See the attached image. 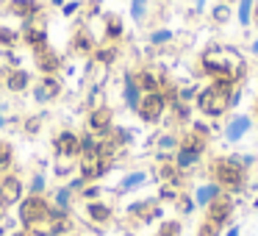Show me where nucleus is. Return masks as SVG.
I'll list each match as a JSON object with an SVG mask.
<instances>
[{"instance_id": "obj_20", "label": "nucleus", "mask_w": 258, "mask_h": 236, "mask_svg": "<svg viewBox=\"0 0 258 236\" xmlns=\"http://www.w3.org/2000/svg\"><path fill=\"white\" fill-rule=\"evenodd\" d=\"M0 164H9V147L0 145Z\"/></svg>"}, {"instance_id": "obj_3", "label": "nucleus", "mask_w": 258, "mask_h": 236, "mask_svg": "<svg viewBox=\"0 0 258 236\" xmlns=\"http://www.w3.org/2000/svg\"><path fill=\"white\" fill-rule=\"evenodd\" d=\"M255 131V120H252V114H230L228 120H225L222 125V142L225 145H239V142H244L247 136Z\"/></svg>"}, {"instance_id": "obj_23", "label": "nucleus", "mask_w": 258, "mask_h": 236, "mask_svg": "<svg viewBox=\"0 0 258 236\" xmlns=\"http://www.w3.org/2000/svg\"><path fill=\"white\" fill-rule=\"evenodd\" d=\"M219 3H228V6H236V3H239V0H219Z\"/></svg>"}, {"instance_id": "obj_6", "label": "nucleus", "mask_w": 258, "mask_h": 236, "mask_svg": "<svg viewBox=\"0 0 258 236\" xmlns=\"http://www.w3.org/2000/svg\"><path fill=\"white\" fill-rule=\"evenodd\" d=\"M219 195H222V189H219L214 181H203V184H197L195 189H191V200H195L197 208H208Z\"/></svg>"}, {"instance_id": "obj_12", "label": "nucleus", "mask_w": 258, "mask_h": 236, "mask_svg": "<svg viewBox=\"0 0 258 236\" xmlns=\"http://www.w3.org/2000/svg\"><path fill=\"white\" fill-rule=\"evenodd\" d=\"M156 236H183V222H180L178 217L175 219H161Z\"/></svg>"}, {"instance_id": "obj_14", "label": "nucleus", "mask_w": 258, "mask_h": 236, "mask_svg": "<svg viewBox=\"0 0 258 236\" xmlns=\"http://www.w3.org/2000/svg\"><path fill=\"white\" fill-rule=\"evenodd\" d=\"M172 39H175L172 28H156V31H150V36H147V42H150L153 47H164V45H169Z\"/></svg>"}, {"instance_id": "obj_7", "label": "nucleus", "mask_w": 258, "mask_h": 236, "mask_svg": "<svg viewBox=\"0 0 258 236\" xmlns=\"http://www.w3.org/2000/svg\"><path fill=\"white\" fill-rule=\"evenodd\" d=\"M208 23L214 25V28H228L230 23H233V6H228V3H214L211 9H208Z\"/></svg>"}, {"instance_id": "obj_22", "label": "nucleus", "mask_w": 258, "mask_h": 236, "mask_svg": "<svg viewBox=\"0 0 258 236\" xmlns=\"http://www.w3.org/2000/svg\"><path fill=\"white\" fill-rule=\"evenodd\" d=\"M252 120L258 123V95H255V100H252Z\"/></svg>"}, {"instance_id": "obj_1", "label": "nucleus", "mask_w": 258, "mask_h": 236, "mask_svg": "<svg viewBox=\"0 0 258 236\" xmlns=\"http://www.w3.org/2000/svg\"><path fill=\"white\" fill-rule=\"evenodd\" d=\"M208 181H214L228 195L241 197L250 192L252 172L239 161V153H225V156H214L208 161Z\"/></svg>"}, {"instance_id": "obj_16", "label": "nucleus", "mask_w": 258, "mask_h": 236, "mask_svg": "<svg viewBox=\"0 0 258 236\" xmlns=\"http://www.w3.org/2000/svg\"><path fill=\"white\" fill-rule=\"evenodd\" d=\"M147 12H150V0H131V17L136 23H142L147 17Z\"/></svg>"}, {"instance_id": "obj_10", "label": "nucleus", "mask_w": 258, "mask_h": 236, "mask_svg": "<svg viewBox=\"0 0 258 236\" xmlns=\"http://www.w3.org/2000/svg\"><path fill=\"white\" fill-rule=\"evenodd\" d=\"M150 181V175L145 169H136V172H128L122 181H119V192H134V189H142V186Z\"/></svg>"}, {"instance_id": "obj_5", "label": "nucleus", "mask_w": 258, "mask_h": 236, "mask_svg": "<svg viewBox=\"0 0 258 236\" xmlns=\"http://www.w3.org/2000/svg\"><path fill=\"white\" fill-rule=\"evenodd\" d=\"M167 100H164L161 92H145L139 100V108H136V114H139V120L145 125H158L164 117H167Z\"/></svg>"}, {"instance_id": "obj_11", "label": "nucleus", "mask_w": 258, "mask_h": 236, "mask_svg": "<svg viewBox=\"0 0 258 236\" xmlns=\"http://www.w3.org/2000/svg\"><path fill=\"white\" fill-rule=\"evenodd\" d=\"M103 25H106V39H119L125 34V25L119 14H106L103 17Z\"/></svg>"}, {"instance_id": "obj_9", "label": "nucleus", "mask_w": 258, "mask_h": 236, "mask_svg": "<svg viewBox=\"0 0 258 236\" xmlns=\"http://www.w3.org/2000/svg\"><path fill=\"white\" fill-rule=\"evenodd\" d=\"M111 111L108 108H95V111L89 114V128L97 131V134H106V131H111Z\"/></svg>"}, {"instance_id": "obj_4", "label": "nucleus", "mask_w": 258, "mask_h": 236, "mask_svg": "<svg viewBox=\"0 0 258 236\" xmlns=\"http://www.w3.org/2000/svg\"><path fill=\"white\" fill-rule=\"evenodd\" d=\"M203 211H206L203 219H208V222L219 225V228L225 230L228 225H233V219H236V197L228 195V192H222V195H219L208 208H203Z\"/></svg>"}, {"instance_id": "obj_18", "label": "nucleus", "mask_w": 258, "mask_h": 236, "mask_svg": "<svg viewBox=\"0 0 258 236\" xmlns=\"http://www.w3.org/2000/svg\"><path fill=\"white\" fill-rule=\"evenodd\" d=\"M222 236H241V225H239V222L228 225V228L222 230Z\"/></svg>"}, {"instance_id": "obj_2", "label": "nucleus", "mask_w": 258, "mask_h": 236, "mask_svg": "<svg viewBox=\"0 0 258 236\" xmlns=\"http://www.w3.org/2000/svg\"><path fill=\"white\" fill-rule=\"evenodd\" d=\"M241 84H236L230 75H222V78H214L208 81L206 86L197 89L195 97V108L203 114L206 120H219V117H228L233 111V103H230V95L239 89Z\"/></svg>"}, {"instance_id": "obj_8", "label": "nucleus", "mask_w": 258, "mask_h": 236, "mask_svg": "<svg viewBox=\"0 0 258 236\" xmlns=\"http://www.w3.org/2000/svg\"><path fill=\"white\" fill-rule=\"evenodd\" d=\"M252 9H255V0H239L233 6V23L236 28H250L252 25Z\"/></svg>"}, {"instance_id": "obj_17", "label": "nucleus", "mask_w": 258, "mask_h": 236, "mask_svg": "<svg viewBox=\"0 0 258 236\" xmlns=\"http://www.w3.org/2000/svg\"><path fill=\"white\" fill-rule=\"evenodd\" d=\"M195 236H222V228L214 225V222H208V219H203V222L195 228Z\"/></svg>"}, {"instance_id": "obj_13", "label": "nucleus", "mask_w": 258, "mask_h": 236, "mask_svg": "<svg viewBox=\"0 0 258 236\" xmlns=\"http://www.w3.org/2000/svg\"><path fill=\"white\" fill-rule=\"evenodd\" d=\"M172 206L178 208V214H180V217H189V214H195V211H197L195 200H191V192H186V189L178 195V200H175Z\"/></svg>"}, {"instance_id": "obj_19", "label": "nucleus", "mask_w": 258, "mask_h": 236, "mask_svg": "<svg viewBox=\"0 0 258 236\" xmlns=\"http://www.w3.org/2000/svg\"><path fill=\"white\" fill-rule=\"evenodd\" d=\"M247 50H250V56H252V58H258V36H252V39H250Z\"/></svg>"}, {"instance_id": "obj_15", "label": "nucleus", "mask_w": 258, "mask_h": 236, "mask_svg": "<svg viewBox=\"0 0 258 236\" xmlns=\"http://www.w3.org/2000/svg\"><path fill=\"white\" fill-rule=\"evenodd\" d=\"M111 206H106V203H92L89 206V217L95 219V222H108L111 219Z\"/></svg>"}, {"instance_id": "obj_21", "label": "nucleus", "mask_w": 258, "mask_h": 236, "mask_svg": "<svg viewBox=\"0 0 258 236\" xmlns=\"http://www.w3.org/2000/svg\"><path fill=\"white\" fill-rule=\"evenodd\" d=\"M250 28L258 31V0H255V9H252V25H250Z\"/></svg>"}]
</instances>
